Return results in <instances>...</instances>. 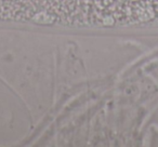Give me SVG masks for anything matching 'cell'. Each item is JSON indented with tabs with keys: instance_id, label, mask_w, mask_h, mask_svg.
I'll list each match as a JSON object with an SVG mask.
<instances>
[{
	"instance_id": "obj_1",
	"label": "cell",
	"mask_w": 158,
	"mask_h": 147,
	"mask_svg": "<svg viewBox=\"0 0 158 147\" xmlns=\"http://www.w3.org/2000/svg\"><path fill=\"white\" fill-rule=\"evenodd\" d=\"M127 0H0V21L64 26H123Z\"/></svg>"
}]
</instances>
